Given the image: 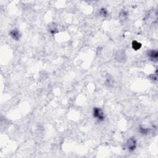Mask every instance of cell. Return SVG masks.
Returning a JSON list of instances; mask_svg holds the SVG:
<instances>
[{
    "label": "cell",
    "instance_id": "cell-1",
    "mask_svg": "<svg viewBox=\"0 0 158 158\" xmlns=\"http://www.w3.org/2000/svg\"><path fill=\"white\" fill-rule=\"evenodd\" d=\"M93 117L99 121H103L104 119V114L102 109L99 107H95L93 109Z\"/></svg>",
    "mask_w": 158,
    "mask_h": 158
},
{
    "label": "cell",
    "instance_id": "cell-2",
    "mask_svg": "<svg viewBox=\"0 0 158 158\" xmlns=\"http://www.w3.org/2000/svg\"><path fill=\"white\" fill-rule=\"evenodd\" d=\"M127 146L128 150H130V151L135 150L137 147V141L135 139V138H130L127 140Z\"/></svg>",
    "mask_w": 158,
    "mask_h": 158
},
{
    "label": "cell",
    "instance_id": "cell-3",
    "mask_svg": "<svg viewBox=\"0 0 158 158\" xmlns=\"http://www.w3.org/2000/svg\"><path fill=\"white\" fill-rule=\"evenodd\" d=\"M148 55L150 59L153 61H157V51L156 50L150 51L148 53Z\"/></svg>",
    "mask_w": 158,
    "mask_h": 158
},
{
    "label": "cell",
    "instance_id": "cell-4",
    "mask_svg": "<svg viewBox=\"0 0 158 158\" xmlns=\"http://www.w3.org/2000/svg\"><path fill=\"white\" fill-rule=\"evenodd\" d=\"M10 35L12 37L13 39L16 40H19V38H20V34L19 32L17 30H12L10 32Z\"/></svg>",
    "mask_w": 158,
    "mask_h": 158
},
{
    "label": "cell",
    "instance_id": "cell-5",
    "mask_svg": "<svg viewBox=\"0 0 158 158\" xmlns=\"http://www.w3.org/2000/svg\"><path fill=\"white\" fill-rule=\"evenodd\" d=\"M132 46H133V48L135 49V50H137V49H140V47H141V44L138 43L137 41H133Z\"/></svg>",
    "mask_w": 158,
    "mask_h": 158
},
{
    "label": "cell",
    "instance_id": "cell-6",
    "mask_svg": "<svg viewBox=\"0 0 158 158\" xmlns=\"http://www.w3.org/2000/svg\"><path fill=\"white\" fill-rule=\"evenodd\" d=\"M101 14L103 16H106L107 14V11L105 9H101Z\"/></svg>",
    "mask_w": 158,
    "mask_h": 158
}]
</instances>
